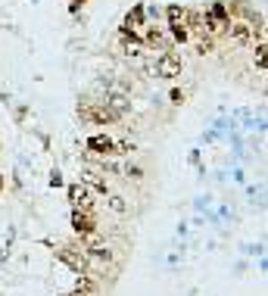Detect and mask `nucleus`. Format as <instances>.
I'll list each match as a JSON object with an SVG mask.
<instances>
[{"mask_svg": "<svg viewBox=\"0 0 268 296\" xmlns=\"http://www.w3.org/2000/svg\"><path fill=\"white\" fill-rule=\"evenodd\" d=\"M69 199H72L75 209H90V199H88V187L85 184H69Z\"/></svg>", "mask_w": 268, "mask_h": 296, "instance_id": "nucleus-5", "label": "nucleus"}, {"mask_svg": "<svg viewBox=\"0 0 268 296\" xmlns=\"http://www.w3.org/2000/svg\"><path fill=\"white\" fill-rule=\"evenodd\" d=\"M88 150L94 156H109V153H115V140L106 134H94V137H88Z\"/></svg>", "mask_w": 268, "mask_h": 296, "instance_id": "nucleus-4", "label": "nucleus"}, {"mask_svg": "<svg viewBox=\"0 0 268 296\" xmlns=\"http://www.w3.org/2000/svg\"><path fill=\"white\" fill-rule=\"evenodd\" d=\"M147 44H150V47H166V38L159 34V28H150V31H147Z\"/></svg>", "mask_w": 268, "mask_h": 296, "instance_id": "nucleus-10", "label": "nucleus"}, {"mask_svg": "<svg viewBox=\"0 0 268 296\" xmlns=\"http://www.w3.org/2000/svg\"><path fill=\"white\" fill-rule=\"evenodd\" d=\"M212 47H215V41L209 38V34H203V38L196 41V53H212Z\"/></svg>", "mask_w": 268, "mask_h": 296, "instance_id": "nucleus-11", "label": "nucleus"}, {"mask_svg": "<svg viewBox=\"0 0 268 296\" xmlns=\"http://www.w3.org/2000/svg\"><path fill=\"white\" fill-rule=\"evenodd\" d=\"M72 228L78 231V234H94L97 231V221H94V215H90V212L88 209H75L72 212Z\"/></svg>", "mask_w": 268, "mask_h": 296, "instance_id": "nucleus-3", "label": "nucleus"}, {"mask_svg": "<svg viewBox=\"0 0 268 296\" xmlns=\"http://www.w3.org/2000/svg\"><path fill=\"white\" fill-rule=\"evenodd\" d=\"M85 115L94 118V122H112V118H115V112L106 109V106H100V109H85Z\"/></svg>", "mask_w": 268, "mask_h": 296, "instance_id": "nucleus-7", "label": "nucleus"}, {"mask_svg": "<svg viewBox=\"0 0 268 296\" xmlns=\"http://www.w3.org/2000/svg\"><path fill=\"white\" fill-rule=\"evenodd\" d=\"M228 38L234 41L237 47H250L253 44V25H250V22H231V25H228Z\"/></svg>", "mask_w": 268, "mask_h": 296, "instance_id": "nucleus-2", "label": "nucleus"}, {"mask_svg": "<svg viewBox=\"0 0 268 296\" xmlns=\"http://www.w3.org/2000/svg\"><path fill=\"white\" fill-rule=\"evenodd\" d=\"M125 175H128V178H141L144 172H141V169H137V165H128V169H125Z\"/></svg>", "mask_w": 268, "mask_h": 296, "instance_id": "nucleus-15", "label": "nucleus"}, {"mask_svg": "<svg viewBox=\"0 0 268 296\" xmlns=\"http://www.w3.org/2000/svg\"><path fill=\"white\" fill-rule=\"evenodd\" d=\"M172 38L184 44V41H187V38H190V31H187V25H178V28H172Z\"/></svg>", "mask_w": 268, "mask_h": 296, "instance_id": "nucleus-12", "label": "nucleus"}, {"mask_svg": "<svg viewBox=\"0 0 268 296\" xmlns=\"http://www.w3.org/2000/svg\"><path fill=\"white\" fill-rule=\"evenodd\" d=\"M134 144H128V140H122V144H115V153H131Z\"/></svg>", "mask_w": 268, "mask_h": 296, "instance_id": "nucleus-14", "label": "nucleus"}, {"mask_svg": "<svg viewBox=\"0 0 268 296\" xmlns=\"http://www.w3.org/2000/svg\"><path fill=\"white\" fill-rule=\"evenodd\" d=\"M109 206H112L115 212H122V209H125V203H122V197H109Z\"/></svg>", "mask_w": 268, "mask_h": 296, "instance_id": "nucleus-13", "label": "nucleus"}, {"mask_svg": "<svg viewBox=\"0 0 268 296\" xmlns=\"http://www.w3.org/2000/svg\"><path fill=\"white\" fill-rule=\"evenodd\" d=\"M181 69H184V63H181V56L175 53V50H166L156 59V75L159 78H178Z\"/></svg>", "mask_w": 268, "mask_h": 296, "instance_id": "nucleus-1", "label": "nucleus"}, {"mask_svg": "<svg viewBox=\"0 0 268 296\" xmlns=\"http://www.w3.org/2000/svg\"><path fill=\"white\" fill-rule=\"evenodd\" d=\"M166 16H169V28H178V25H187V9H181L178 3H172L166 9Z\"/></svg>", "mask_w": 268, "mask_h": 296, "instance_id": "nucleus-6", "label": "nucleus"}, {"mask_svg": "<svg viewBox=\"0 0 268 296\" xmlns=\"http://www.w3.org/2000/svg\"><path fill=\"white\" fill-rule=\"evenodd\" d=\"M141 16H144V9H141V6H134L131 13L125 16V25H122V28H125V31H134L137 25H141Z\"/></svg>", "mask_w": 268, "mask_h": 296, "instance_id": "nucleus-8", "label": "nucleus"}, {"mask_svg": "<svg viewBox=\"0 0 268 296\" xmlns=\"http://www.w3.org/2000/svg\"><path fill=\"white\" fill-rule=\"evenodd\" d=\"M268 50V47H265V38H259V44H256V66H259V69H265V53Z\"/></svg>", "mask_w": 268, "mask_h": 296, "instance_id": "nucleus-9", "label": "nucleus"}]
</instances>
